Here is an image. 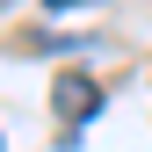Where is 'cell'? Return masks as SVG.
Masks as SVG:
<instances>
[{"label":"cell","instance_id":"cell-1","mask_svg":"<svg viewBox=\"0 0 152 152\" xmlns=\"http://www.w3.org/2000/svg\"><path fill=\"white\" fill-rule=\"evenodd\" d=\"M51 102H58V116H65V138H72L87 116H102V87H94V80H80V72H65Z\"/></svg>","mask_w":152,"mask_h":152},{"label":"cell","instance_id":"cell-2","mask_svg":"<svg viewBox=\"0 0 152 152\" xmlns=\"http://www.w3.org/2000/svg\"><path fill=\"white\" fill-rule=\"evenodd\" d=\"M0 7H7V0H0Z\"/></svg>","mask_w":152,"mask_h":152}]
</instances>
